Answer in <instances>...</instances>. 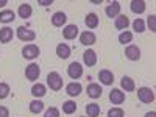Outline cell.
I'll return each mask as SVG.
<instances>
[{
    "label": "cell",
    "mask_w": 156,
    "mask_h": 117,
    "mask_svg": "<svg viewBox=\"0 0 156 117\" xmlns=\"http://www.w3.org/2000/svg\"><path fill=\"white\" fill-rule=\"evenodd\" d=\"M31 94H33V97H36V98H39V97H44V95L47 94V87H45L42 83L33 84V87H31Z\"/></svg>",
    "instance_id": "23"
},
{
    "label": "cell",
    "mask_w": 156,
    "mask_h": 117,
    "mask_svg": "<svg viewBox=\"0 0 156 117\" xmlns=\"http://www.w3.org/2000/svg\"><path fill=\"white\" fill-rule=\"evenodd\" d=\"M137 98L142 103H151L154 100V92L150 87H139L137 89Z\"/></svg>",
    "instance_id": "4"
},
{
    "label": "cell",
    "mask_w": 156,
    "mask_h": 117,
    "mask_svg": "<svg viewBox=\"0 0 156 117\" xmlns=\"http://www.w3.org/2000/svg\"><path fill=\"white\" fill-rule=\"evenodd\" d=\"M0 117H9V111L5 106H0Z\"/></svg>",
    "instance_id": "35"
},
{
    "label": "cell",
    "mask_w": 156,
    "mask_h": 117,
    "mask_svg": "<svg viewBox=\"0 0 156 117\" xmlns=\"http://www.w3.org/2000/svg\"><path fill=\"white\" fill-rule=\"evenodd\" d=\"M123 115H125V112L122 108H111L108 111V117H123Z\"/></svg>",
    "instance_id": "32"
},
{
    "label": "cell",
    "mask_w": 156,
    "mask_h": 117,
    "mask_svg": "<svg viewBox=\"0 0 156 117\" xmlns=\"http://www.w3.org/2000/svg\"><path fill=\"white\" fill-rule=\"evenodd\" d=\"M84 22H86L87 28H97L98 27V16L95 14V12H89V14L86 16V19H84Z\"/></svg>",
    "instance_id": "24"
},
{
    "label": "cell",
    "mask_w": 156,
    "mask_h": 117,
    "mask_svg": "<svg viewBox=\"0 0 156 117\" xmlns=\"http://www.w3.org/2000/svg\"><path fill=\"white\" fill-rule=\"evenodd\" d=\"M125 56L129 61H139L140 59V48L137 45H128L125 48Z\"/></svg>",
    "instance_id": "6"
},
{
    "label": "cell",
    "mask_w": 156,
    "mask_h": 117,
    "mask_svg": "<svg viewBox=\"0 0 156 117\" xmlns=\"http://www.w3.org/2000/svg\"><path fill=\"white\" fill-rule=\"evenodd\" d=\"M39 75H41V69H39V66L34 62H31L30 66H27V69H25V76H27V80H30V81L37 80Z\"/></svg>",
    "instance_id": "5"
},
{
    "label": "cell",
    "mask_w": 156,
    "mask_h": 117,
    "mask_svg": "<svg viewBox=\"0 0 156 117\" xmlns=\"http://www.w3.org/2000/svg\"><path fill=\"white\" fill-rule=\"evenodd\" d=\"M83 62L86 64L87 67H92V66H95L97 64V53L94 50H86L84 53H83Z\"/></svg>",
    "instance_id": "10"
},
{
    "label": "cell",
    "mask_w": 156,
    "mask_h": 117,
    "mask_svg": "<svg viewBox=\"0 0 156 117\" xmlns=\"http://www.w3.org/2000/svg\"><path fill=\"white\" fill-rule=\"evenodd\" d=\"M12 36H14V33H12V28L9 27H3V28H0V42L2 44H6L9 42Z\"/></svg>",
    "instance_id": "18"
},
{
    "label": "cell",
    "mask_w": 156,
    "mask_h": 117,
    "mask_svg": "<svg viewBox=\"0 0 156 117\" xmlns=\"http://www.w3.org/2000/svg\"><path fill=\"white\" fill-rule=\"evenodd\" d=\"M62 36H64V39H69V41L75 39L78 36V27L76 25H66L62 30Z\"/></svg>",
    "instance_id": "13"
},
{
    "label": "cell",
    "mask_w": 156,
    "mask_h": 117,
    "mask_svg": "<svg viewBox=\"0 0 156 117\" xmlns=\"http://www.w3.org/2000/svg\"><path fill=\"white\" fill-rule=\"evenodd\" d=\"M148 27H150V31H156V16L154 14H151L150 17H148Z\"/></svg>",
    "instance_id": "34"
},
{
    "label": "cell",
    "mask_w": 156,
    "mask_h": 117,
    "mask_svg": "<svg viewBox=\"0 0 156 117\" xmlns=\"http://www.w3.org/2000/svg\"><path fill=\"white\" fill-rule=\"evenodd\" d=\"M16 34H17V37L20 39V41H25V42H31V41L36 39V33L33 30L25 28V27H19L16 30Z\"/></svg>",
    "instance_id": "3"
},
{
    "label": "cell",
    "mask_w": 156,
    "mask_h": 117,
    "mask_svg": "<svg viewBox=\"0 0 156 117\" xmlns=\"http://www.w3.org/2000/svg\"><path fill=\"white\" fill-rule=\"evenodd\" d=\"M81 90H83V86L80 83H69L66 86V92L70 95V97H76V95H80L81 94Z\"/></svg>",
    "instance_id": "15"
},
{
    "label": "cell",
    "mask_w": 156,
    "mask_h": 117,
    "mask_svg": "<svg viewBox=\"0 0 156 117\" xmlns=\"http://www.w3.org/2000/svg\"><path fill=\"white\" fill-rule=\"evenodd\" d=\"M131 11L134 12V14H142V12L145 11V8H147V5H145V2L144 0H133L131 2Z\"/></svg>",
    "instance_id": "20"
},
{
    "label": "cell",
    "mask_w": 156,
    "mask_h": 117,
    "mask_svg": "<svg viewBox=\"0 0 156 117\" xmlns=\"http://www.w3.org/2000/svg\"><path fill=\"white\" fill-rule=\"evenodd\" d=\"M66 22H67V16L64 14L62 11H58L51 16V23H53V27H62Z\"/></svg>",
    "instance_id": "16"
},
{
    "label": "cell",
    "mask_w": 156,
    "mask_h": 117,
    "mask_svg": "<svg viewBox=\"0 0 156 117\" xmlns=\"http://www.w3.org/2000/svg\"><path fill=\"white\" fill-rule=\"evenodd\" d=\"M103 94V90H101V86L97 84V83H90L87 86V95L90 98H100Z\"/></svg>",
    "instance_id": "12"
},
{
    "label": "cell",
    "mask_w": 156,
    "mask_h": 117,
    "mask_svg": "<svg viewBox=\"0 0 156 117\" xmlns=\"http://www.w3.org/2000/svg\"><path fill=\"white\" fill-rule=\"evenodd\" d=\"M145 117H156V112H154V111H150V112L145 114Z\"/></svg>",
    "instance_id": "37"
},
{
    "label": "cell",
    "mask_w": 156,
    "mask_h": 117,
    "mask_svg": "<svg viewBox=\"0 0 156 117\" xmlns=\"http://www.w3.org/2000/svg\"><path fill=\"white\" fill-rule=\"evenodd\" d=\"M133 28H134L136 33H144V31H145V23H144V20H142V19H136V20L133 22Z\"/></svg>",
    "instance_id": "30"
},
{
    "label": "cell",
    "mask_w": 156,
    "mask_h": 117,
    "mask_svg": "<svg viewBox=\"0 0 156 117\" xmlns=\"http://www.w3.org/2000/svg\"><path fill=\"white\" fill-rule=\"evenodd\" d=\"M120 86H122V89H125V92H133V90L136 89L134 81L129 76H123L122 78V80H120Z\"/></svg>",
    "instance_id": "22"
},
{
    "label": "cell",
    "mask_w": 156,
    "mask_h": 117,
    "mask_svg": "<svg viewBox=\"0 0 156 117\" xmlns=\"http://www.w3.org/2000/svg\"><path fill=\"white\" fill-rule=\"evenodd\" d=\"M39 5H42V6L51 5V0H39Z\"/></svg>",
    "instance_id": "36"
},
{
    "label": "cell",
    "mask_w": 156,
    "mask_h": 117,
    "mask_svg": "<svg viewBox=\"0 0 156 117\" xmlns=\"http://www.w3.org/2000/svg\"><path fill=\"white\" fill-rule=\"evenodd\" d=\"M8 2H6V0H0V8H2V6H5Z\"/></svg>",
    "instance_id": "38"
},
{
    "label": "cell",
    "mask_w": 156,
    "mask_h": 117,
    "mask_svg": "<svg viewBox=\"0 0 156 117\" xmlns=\"http://www.w3.org/2000/svg\"><path fill=\"white\" fill-rule=\"evenodd\" d=\"M30 111L33 114H39V112H42L44 111V103L41 100H33L30 103Z\"/></svg>",
    "instance_id": "28"
},
{
    "label": "cell",
    "mask_w": 156,
    "mask_h": 117,
    "mask_svg": "<svg viewBox=\"0 0 156 117\" xmlns=\"http://www.w3.org/2000/svg\"><path fill=\"white\" fill-rule=\"evenodd\" d=\"M31 12H33V8H31V5H28V3H22V5L19 6V9H17V14H19V17H22V19H28V17L31 16Z\"/></svg>",
    "instance_id": "21"
},
{
    "label": "cell",
    "mask_w": 156,
    "mask_h": 117,
    "mask_svg": "<svg viewBox=\"0 0 156 117\" xmlns=\"http://www.w3.org/2000/svg\"><path fill=\"white\" fill-rule=\"evenodd\" d=\"M105 12H106V16H108V17H117V16L120 14V3H119V2H112V3H109V5L106 6Z\"/></svg>",
    "instance_id": "14"
},
{
    "label": "cell",
    "mask_w": 156,
    "mask_h": 117,
    "mask_svg": "<svg viewBox=\"0 0 156 117\" xmlns=\"http://www.w3.org/2000/svg\"><path fill=\"white\" fill-rule=\"evenodd\" d=\"M16 19V14H14V11H11V9H5L0 12V22L2 23H9Z\"/></svg>",
    "instance_id": "25"
},
{
    "label": "cell",
    "mask_w": 156,
    "mask_h": 117,
    "mask_svg": "<svg viewBox=\"0 0 156 117\" xmlns=\"http://www.w3.org/2000/svg\"><path fill=\"white\" fill-rule=\"evenodd\" d=\"M86 114H87V117H98L100 115V105H97V103H89L86 106Z\"/></svg>",
    "instance_id": "26"
},
{
    "label": "cell",
    "mask_w": 156,
    "mask_h": 117,
    "mask_svg": "<svg viewBox=\"0 0 156 117\" xmlns=\"http://www.w3.org/2000/svg\"><path fill=\"white\" fill-rule=\"evenodd\" d=\"M47 86L51 90H59L62 89V78L58 72H50L47 75Z\"/></svg>",
    "instance_id": "1"
},
{
    "label": "cell",
    "mask_w": 156,
    "mask_h": 117,
    "mask_svg": "<svg viewBox=\"0 0 156 117\" xmlns=\"http://www.w3.org/2000/svg\"><path fill=\"white\" fill-rule=\"evenodd\" d=\"M109 100L112 105H120L125 101V92H122L120 89H112L109 92Z\"/></svg>",
    "instance_id": "11"
},
{
    "label": "cell",
    "mask_w": 156,
    "mask_h": 117,
    "mask_svg": "<svg viewBox=\"0 0 156 117\" xmlns=\"http://www.w3.org/2000/svg\"><path fill=\"white\" fill-rule=\"evenodd\" d=\"M67 73H69V76L72 78V80H76V78H80L81 75H83V67H81V64L80 62H72L70 66L67 67Z\"/></svg>",
    "instance_id": "7"
},
{
    "label": "cell",
    "mask_w": 156,
    "mask_h": 117,
    "mask_svg": "<svg viewBox=\"0 0 156 117\" xmlns=\"http://www.w3.org/2000/svg\"><path fill=\"white\" fill-rule=\"evenodd\" d=\"M39 53H41V50H39V47L34 45V44H28L22 48V56L25 59H34V58L39 56Z\"/></svg>",
    "instance_id": "2"
},
{
    "label": "cell",
    "mask_w": 156,
    "mask_h": 117,
    "mask_svg": "<svg viewBox=\"0 0 156 117\" xmlns=\"http://www.w3.org/2000/svg\"><path fill=\"white\" fill-rule=\"evenodd\" d=\"M114 25H115L117 30H126L128 25H129V19H128L126 16H123V14H119V16L115 17Z\"/></svg>",
    "instance_id": "19"
},
{
    "label": "cell",
    "mask_w": 156,
    "mask_h": 117,
    "mask_svg": "<svg viewBox=\"0 0 156 117\" xmlns=\"http://www.w3.org/2000/svg\"><path fill=\"white\" fill-rule=\"evenodd\" d=\"M44 117H59V109L58 108H48L47 111H45V114H44Z\"/></svg>",
    "instance_id": "33"
},
{
    "label": "cell",
    "mask_w": 156,
    "mask_h": 117,
    "mask_svg": "<svg viewBox=\"0 0 156 117\" xmlns=\"http://www.w3.org/2000/svg\"><path fill=\"white\" fill-rule=\"evenodd\" d=\"M80 42L83 44V45H94L95 42H97V36L92 33V31H83L81 34H80Z\"/></svg>",
    "instance_id": "9"
},
{
    "label": "cell",
    "mask_w": 156,
    "mask_h": 117,
    "mask_svg": "<svg viewBox=\"0 0 156 117\" xmlns=\"http://www.w3.org/2000/svg\"><path fill=\"white\" fill-rule=\"evenodd\" d=\"M56 55L61 58V59H67L70 56V47L67 44H58L56 45Z\"/></svg>",
    "instance_id": "17"
},
{
    "label": "cell",
    "mask_w": 156,
    "mask_h": 117,
    "mask_svg": "<svg viewBox=\"0 0 156 117\" xmlns=\"http://www.w3.org/2000/svg\"><path fill=\"white\" fill-rule=\"evenodd\" d=\"M98 80H100L101 84L109 86V84H112V81H114V73H112L111 70H108V69H103V70L98 72Z\"/></svg>",
    "instance_id": "8"
},
{
    "label": "cell",
    "mask_w": 156,
    "mask_h": 117,
    "mask_svg": "<svg viewBox=\"0 0 156 117\" xmlns=\"http://www.w3.org/2000/svg\"><path fill=\"white\" fill-rule=\"evenodd\" d=\"M76 111V103L72 100H67L62 103V112L64 114H73Z\"/></svg>",
    "instance_id": "27"
},
{
    "label": "cell",
    "mask_w": 156,
    "mask_h": 117,
    "mask_svg": "<svg viewBox=\"0 0 156 117\" xmlns=\"http://www.w3.org/2000/svg\"><path fill=\"white\" fill-rule=\"evenodd\" d=\"M9 86L6 84V83H0V100H3V98H6L8 95H9Z\"/></svg>",
    "instance_id": "31"
},
{
    "label": "cell",
    "mask_w": 156,
    "mask_h": 117,
    "mask_svg": "<svg viewBox=\"0 0 156 117\" xmlns=\"http://www.w3.org/2000/svg\"><path fill=\"white\" fill-rule=\"evenodd\" d=\"M133 41V33H129V31H122L119 34V42L120 44H128V42H131Z\"/></svg>",
    "instance_id": "29"
}]
</instances>
